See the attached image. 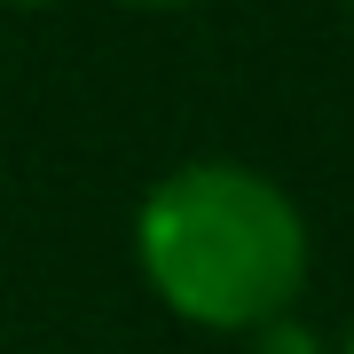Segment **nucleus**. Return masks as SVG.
Listing matches in <instances>:
<instances>
[{"mask_svg": "<svg viewBox=\"0 0 354 354\" xmlns=\"http://www.w3.org/2000/svg\"><path fill=\"white\" fill-rule=\"evenodd\" d=\"M8 8H48V0H8Z\"/></svg>", "mask_w": 354, "mask_h": 354, "instance_id": "nucleus-5", "label": "nucleus"}, {"mask_svg": "<svg viewBox=\"0 0 354 354\" xmlns=\"http://www.w3.org/2000/svg\"><path fill=\"white\" fill-rule=\"evenodd\" d=\"M346 8H354V0H346Z\"/></svg>", "mask_w": 354, "mask_h": 354, "instance_id": "nucleus-6", "label": "nucleus"}, {"mask_svg": "<svg viewBox=\"0 0 354 354\" xmlns=\"http://www.w3.org/2000/svg\"><path fill=\"white\" fill-rule=\"evenodd\" d=\"M252 354H330V346H323L299 315H276V323H260V330H252Z\"/></svg>", "mask_w": 354, "mask_h": 354, "instance_id": "nucleus-2", "label": "nucleus"}, {"mask_svg": "<svg viewBox=\"0 0 354 354\" xmlns=\"http://www.w3.org/2000/svg\"><path fill=\"white\" fill-rule=\"evenodd\" d=\"M330 354H354V323H346V339H339V346H330Z\"/></svg>", "mask_w": 354, "mask_h": 354, "instance_id": "nucleus-4", "label": "nucleus"}, {"mask_svg": "<svg viewBox=\"0 0 354 354\" xmlns=\"http://www.w3.org/2000/svg\"><path fill=\"white\" fill-rule=\"evenodd\" d=\"M134 8H189V0H134Z\"/></svg>", "mask_w": 354, "mask_h": 354, "instance_id": "nucleus-3", "label": "nucleus"}, {"mask_svg": "<svg viewBox=\"0 0 354 354\" xmlns=\"http://www.w3.org/2000/svg\"><path fill=\"white\" fill-rule=\"evenodd\" d=\"M134 260L181 323L260 330L291 315L307 283V213L260 165L197 158V165H174L142 197Z\"/></svg>", "mask_w": 354, "mask_h": 354, "instance_id": "nucleus-1", "label": "nucleus"}]
</instances>
